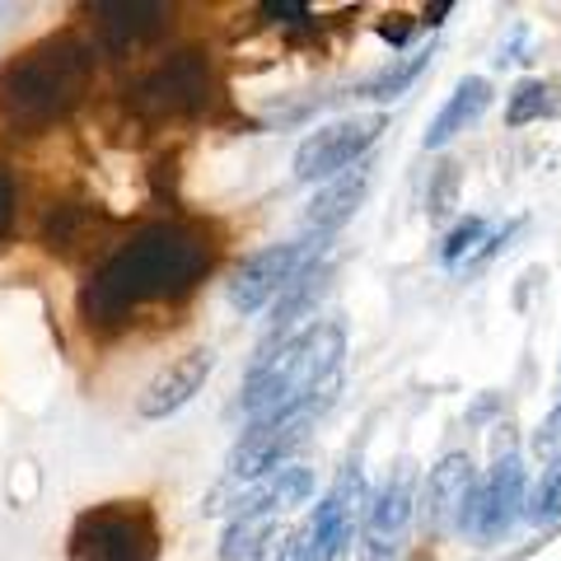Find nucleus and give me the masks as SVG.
<instances>
[{
	"mask_svg": "<svg viewBox=\"0 0 561 561\" xmlns=\"http://www.w3.org/2000/svg\"><path fill=\"white\" fill-rule=\"evenodd\" d=\"M210 234L187 220H154L131 230L113 257L80 286V319L90 328L127 323L140 305L179 300L210 272Z\"/></svg>",
	"mask_w": 561,
	"mask_h": 561,
	"instance_id": "nucleus-1",
	"label": "nucleus"
},
{
	"mask_svg": "<svg viewBox=\"0 0 561 561\" xmlns=\"http://www.w3.org/2000/svg\"><path fill=\"white\" fill-rule=\"evenodd\" d=\"M94 47L80 33H47L0 70V122L10 131H47L90 90Z\"/></svg>",
	"mask_w": 561,
	"mask_h": 561,
	"instance_id": "nucleus-2",
	"label": "nucleus"
},
{
	"mask_svg": "<svg viewBox=\"0 0 561 561\" xmlns=\"http://www.w3.org/2000/svg\"><path fill=\"white\" fill-rule=\"evenodd\" d=\"M346 356V328L337 319L309 323L305 332H295L290 342H280L276 351H257L249 379H243V412L276 416L290 412L300 402L319 398L328 389H337V365Z\"/></svg>",
	"mask_w": 561,
	"mask_h": 561,
	"instance_id": "nucleus-3",
	"label": "nucleus"
},
{
	"mask_svg": "<svg viewBox=\"0 0 561 561\" xmlns=\"http://www.w3.org/2000/svg\"><path fill=\"white\" fill-rule=\"evenodd\" d=\"M70 561H160V519L146 501H103L80 511L66 538Z\"/></svg>",
	"mask_w": 561,
	"mask_h": 561,
	"instance_id": "nucleus-4",
	"label": "nucleus"
},
{
	"mask_svg": "<svg viewBox=\"0 0 561 561\" xmlns=\"http://www.w3.org/2000/svg\"><path fill=\"white\" fill-rule=\"evenodd\" d=\"M210 90H216V80H210L206 51L183 47L160 66H150L127 90V103L140 117H192L210 103Z\"/></svg>",
	"mask_w": 561,
	"mask_h": 561,
	"instance_id": "nucleus-5",
	"label": "nucleus"
},
{
	"mask_svg": "<svg viewBox=\"0 0 561 561\" xmlns=\"http://www.w3.org/2000/svg\"><path fill=\"white\" fill-rule=\"evenodd\" d=\"M332 402V389L300 402V408L290 412H276V416H257L249 431H243V440L234 445L230 454V478L234 482H262L267 472L286 468L290 454L309 440V426L319 421V412Z\"/></svg>",
	"mask_w": 561,
	"mask_h": 561,
	"instance_id": "nucleus-6",
	"label": "nucleus"
},
{
	"mask_svg": "<svg viewBox=\"0 0 561 561\" xmlns=\"http://www.w3.org/2000/svg\"><path fill=\"white\" fill-rule=\"evenodd\" d=\"M356 515H365V482L360 468L346 463L328 496L313 505V515L295 534V561H342L356 542Z\"/></svg>",
	"mask_w": 561,
	"mask_h": 561,
	"instance_id": "nucleus-7",
	"label": "nucleus"
},
{
	"mask_svg": "<svg viewBox=\"0 0 561 561\" xmlns=\"http://www.w3.org/2000/svg\"><path fill=\"white\" fill-rule=\"evenodd\" d=\"M323 249H328V239H295V243H272V249H262V253H253L243 267L234 272V280H230V305L239 309V313H257L262 305H272V300H280L295 280H300L313 262L323 257Z\"/></svg>",
	"mask_w": 561,
	"mask_h": 561,
	"instance_id": "nucleus-8",
	"label": "nucleus"
},
{
	"mask_svg": "<svg viewBox=\"0 0 561 561\" xmlns=\"http://www.w3.org/2000/svg\"><path fill=\"white\" fill-rule=\"evenodd\" d=\"M383 113H365V117H342V122H328L313 136L300 140V150H295V179L300 183H332L337 173H346L351 164H360L370 146L379 140L383 131Z\"/></svg>",
	"mask_w": 561,
	"mask_h": 561,
	"instance_id": "nucleus-9",
	"label": "nucleus"
},
{
	"mask_svg": "<svg viewBox=\"0 0 561 561\" xmlns=\"http://www.w3.org/2000/svg\"><path fill=\"white\" fill-rule=\"evenodd\" d=\"M524 501H529V496H524V463H519L515 445L505 440L496 449V463H491V472L478 482V491H472L459 534L478 538V542L505 538V534H511V524L524 515Z\"/></svg>",
	"mask_w": 561,
	"mask_h": 561,
	"instance_id": "nucleus-10",
	"label": "nucleus"
},
{
	"mask_svg": "<svg viewBox=\"0 0 561 561\" xmlns=\"http://www.w3.org/2000/svg\"><path fill=\"white\" fill-rule=\"evenodd\" d=\"M412 482H416L412 463H398L389 472V482H383L375 496L365 501V515H360V561H402L412 515H416Z\"/></svg>",
	"mask_w": 561,
	"mask_h": 561,
	"instance_id": "nucleus-11",
	"label": "nucleus"
},
{
	"mask_svg": "<svg viewBox=\"0 0 561 561\" xmlns=\"http://www.w3.org/2000/svg\"><path fill=\"white\" fill-rule=\"evenodd\" d=\"M169 20H173V10L160 5V0H99V5H90L94 38L113 57L150 47L169 28Z\"/></svg>",
	"mask_w": 561,
	"mask_h": 561,
	"instance_id": "nucleus-12",
	"label": "nucleus"
},
{
	"mask_svg": "<svg viewBox=\"0 0 561 561\" xmlns=\"http://www.w3.org/2000/svg\"><path fill=\"white\" fill-rule=\"evenodd\" d=\"M478 468H472L468 454H445L440 463L431 468L426 491H421V524L426 534L445 538V534H459L463 529V511L478 491Z\"/></svg>",
	"mask_w": 561,
	"mask_h": 561,
	"instance_id": "nucleus-13",
	"label": "nucleus"
},
{
	"mask_svg": "<svg viewBox=\"0 0 561 561\" xmlns=\"http://www.w3.org/2000/svg\"><path fill=\"white\" fill-rule=\"evenodd\" d=\"M210 370H216V351H206V346L187 351V356H179V360H169L164 370L146 383V393H140V416L164 421L179 408H187V402L202 393V383H206Z\"/></svg>",
	"mask_w": 561,
	"mask_h": 561,
	"instance_id": "nucleus-14",
	"label": "nucleus"
},
{
	"mask_svg": "<svg viewBox=\"0 0 561 561\" xmlns=\"http://www.w3.org/2000/svg\"><path fill=\"white\" fill-rule=\"evenodd\" d=\"M370 179H375V160H360V164H351L346 173H337L332 183H323L319 192H313V202L305 210L309 234L328 239L332 230H342V225L356 216V206L365 202V192H370Z\"/></svg>",
	"mask_w": 561,
	"mask_h": 561,
	"instance_id": "nucleus-15",
	"label": "nucleus"
},
{
	"mask_svg": "<svg viewBox=\"0 0 561 561\" xmlns=\"http://www.w3.org/2000/svg\"><path fill=\"white\" fill-rule=\"evenodd\" d=\"M313 496V472L305 463H286L267 472L262 482H253V491H243L239 496V515L249 519H280L295 505H305Z\"/></svg>",
	"mask_w": 561,
	"mask_h": 561,
	"instance_id": "nucleus-16",
	"label": "nucleus"
},
{
	"mask_svg": "<svg viewBox=\"0 0 561 561\" xmlns=\"http://www.w3.org/2000/svg\"><path fill=\"white\" fill-rule=\"evenodd\" d=\"M486 108H491V84L482 76H463L459 84H454V94L445 99V108L431 117V127H426V136H421V146H426V150L449 146V140L459 136V131H468Z\"/></svg>",
	"mask_w": 561,
	"mask_h": 561,
	"instance_id": "nucleus-17",
	"label": "nucleus"
},
{
	"mask_svg": "<svg viewBox=\"0 0 561 561\" xmlns=\"http://www.w3.org/2000/svg\"><path fill=\"white\" fill-rule=\"evenodd\" d=\"M426 61H431V47L402 51V57H393L389 66H379L356 94H360V99H370V103H389V99H398V94H408V90H412V80L421 76V70H426Z\"/></svg>",
	"mask_w": 561,
	"mask_h": 561,
	"instance_id": "nucleus-18",
	"label": "nucleus"
},
{
	"mask_svg": "<svg viewBox=\"0 0 561 561\" xmlns=\"http://www.w3.org/2000/svg\"><path fill=\"white\" fill-rule=\"evenodd\" d=\"M557 108V99H552V84L548 80H519L515 90H511V99H505V122L511 127H529V122H538V117H548Z\"/></svg>",
	"mask_w": 561,
	"mask_h": 561,
	"instance_id": "nucleus-19",
	"label": "nucleus"
},
{
	"mask_svg": "<svg viewBox=\"0 0 561 561\" xmlns=\"http://www.w3.org/2000/svg\"><path fill=\"white\" fill-rule=\"evenodd\" d=\"M276 534V519H249V515H234L230 529H225L220 542V561H239V557H253L262 542Z\"/></svg>",
	"mask_w": 561,
	"mask_h": 561,
	"instance_id": "nucleus-20",
	"label": "nucleus"
},
{
	"mask_svg": "<svg viewBox=\"0 0 561 561\" xmlns=\"http://www.w3.org/2000/svg\"><path fill=\"white\" fill-rule=\"evenodd\" d=\"M482 249H486V220L468 216V220L454 225L449 239L440 243V262H445V267H459V262H463V267H472V257H478Z\"/></svg>",
	"mask_w": 561,
	"mask_h": 561,
	"instance_id": "nucleus-21",
	"label": "nucleus"
},
{
	"mask_svg": "<svg viewBox=\"0 0 561 561\" xmlns=\"http://www.w3.org/2000/svg\"><path fill=\"white\" fill-rule=\"evenodd\" d=\"M524 519L529 524H557L561 519V459L542 468L534 496L524 501Z\"/></svg>",
	"mask_w": 561,
	"mask_h": 561,
	"instance_id": "nucleus-22",
	"label": "nucleus"
},
{
	"mask_svg": "<svg viewBox=\"0 0 561 561\" xmlns=\"http://www.w3.org/2000/svg\"><path fill=\"white\" fill-rule=\"evenodd\" d=\"M534 445H538V454H542V459H548V463H557V459H561V402H557V408L548 412V421H542V426H538Z\"/></svg>",
	"mask_w": 561,
	"mask_h": 561,
	"instance_id": "nucleus-23",
	"label": "nucleus"
},
{
	"mask_svg": "<svg viewBox=\"0 0 561 561\" xmlns=\"http://www.w3.org/2000/svg\"><path fill=\"white\" fill-rule=\"evenodd\" d=\"M14 206H20V187H14V173L0 164V239H5L14 225Z\"/></svg>",
	"mask_w": 561,
	"mask_h": 561,
	"instance_id": "nucleus-24",
	"label": "nucleus"
},
{
	"mask_svg": "<svg viewBox=\"0 0 561 561\" xmlns=\"http://www.w3.org/2000/svg\"><path fill=\"white\" fill-rule=\"evenodd\" d=\"M262 14H267V20H286V24H309L313 20V10L305 5V0H267Z\"/></svg>",
	"mask_w": 561,
	"mask_h": 561,
	"instance_id": "nucleus-25",
	"label": "nucleus"
},
{
	"mask_svg": "<svg viewBox=\"0 0 561 561\" xmlns=\"http://www.w3.org/2000/svg\"><path fill=\"white\" fill-rule=\"evenodd\" d=\"M286 557H295V538L286 542V538H276V534L253 552V561H286Z\"/></svg>",
	"mask_w": 561,
	"mask_h": 561,
	"instance_id": "nucleus-26",
	"label": "nucleus"
}]
</instances>
